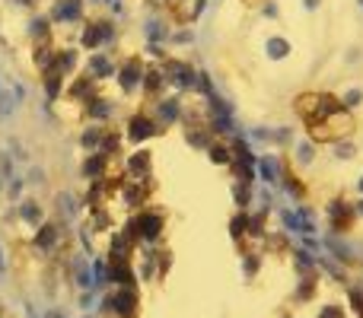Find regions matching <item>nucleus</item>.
I'll list each match as a JSON object with an SVG mask.
<instances>
[{
  "label": "nucleus",
  "mask_w": 363,
  "mask_h": 318,
  "mask_svg": "<svg viewBox=\"0 0 363 318\" xmlns=\"http://www.w3.org/2000/svg\"><path fill=\"white\" fill-rule=\"evenodd\" d=\"M86 4H96V0H86Z\"/></svg>",
  "instance_id": "43"
},
{
  "label": "nucleus",
  "mask_w": 363,
  "mask_h": 318,
  "mask_svg": "<svg viewBox=\"0 0 363 318\" xmlns=\"http://www.w3.org/2000/svg\"><path fill=\"white\" fill-rule=\"evenodd\" d=\"M360 6H363V0H360Z\"/></svg>",
  "instance_id": "44"
},
{
  "label": "nucleus",
  "mask_w": 363,
  "mask_h": 318,
  "mask_svg": "<svg viewBox=\"0 0 363 318\" xmlns=\"http://www.w3.org/2000/svg\"><path fill=\"white\" fill-rule=\"evenodd\" d=\"M332 157L335 159H345V162H351L354 157H357V147L351 144V137H341V140H332Z\"/></svg>",
  "instance_id": "28"
},
{
  "label": "nucleus",
  "mask_w": 363,
  "mask_h": 318,
  "mask_svg": "<svg viewBox=\"0 0 363 318\" xmlns=\"http://www.w3.org/2000/svg\"><path fill=\"white\" fill-rule=\"evenodd\" d=\"M83 67V51L77 48V45H57V55H55V74H61L64 80H70V76H77Z\"/></svg>",
  "instance_id": "13"
},
{
  "label": "nucleus",
  "mask_w": 363,
  "mask_h": 318,
  "mask_svg": "<svg viewBox=\"0 0 363 318\" xmlns=\"http://www.w3.org/2000/svg\"><path fill=\"white\" fill-rule=\"evenodd\" d=\"M144 108L153 115V121H157L163 131H169V127L182 125V112H185V96H179V93H163V96H157V99H147Z\"/></svg>",
  "instance_id": "5"
},
{
  "label": "nucleus",
  "mask_w": 363,
  "mask_h": 318,
  "mask_svg": "<svg viewBox=\"0 0 363 318\" xmlns=\"http://www.w3.org/2000/svg\"><path fill=\"white\" fill-rule=\"evenodd\" d=\"M262 16L264 19H281V6H277V0H264V4H262Z\"/></svg>",
  "instance_id": "37"
},
{
  "label": "nucleus",
  "mask_w": 363,
  "mask_h": 318,
  "mask_svg": "<svg viewBox=\"0 0 363 318\" xmlns=\"http://www.w3.org/2000/svg\"><path fill=\"white\" fill-rule=\"evenodd\" d=\"M102 4H106V13H108V16H115V19L125 16V0H102Z\"/></svg>",
  "instance_id": "36"
},
{
  "label": "nucleus",
  "mask_w": 363,
  "mask_h": 318,
  "mask_svg": "<svg viewBox=\"0 0 363 318\" xmlns=\"http://www.w3.org/2000/svg\"><path fill=\"white\" fill-rule=\"evenodd\" d=\"M121 175L131 181H153L157 175H153V150H147V147H134L131 153H125L121 157Z\"/></svg>",
  "instance_id": "9"
},
{
  "label": "nucleus",
  "mask_w": 363,
  "mask_h": 318,
  "mask_svg": "<svg viewBox=\"0 0 363 318\" xmlns=\"http://www.w3.org/2000/svg\"><path fill=\"white\" fill-rule=\"evenodd\" d=\"M277 185L284 188V194H287V198H294V204H303V200H306V194H309V188L303 185V175L296 172L294 166L284 169V175H281V181H277Z\"/></svg>",
  "instance_id": "20"
},
{
  "label": "nucleus",
  "mask_w": 363,
  "mask_h": 318,
  "mask_svg": "<svg viewBox=\"0 0 363 318\" xmlns=\"http://www.w3.org/2000/svg\"><path fill=\"white\" fill-rule=\"evenodd\" d=\"M45 13L55 29H80L86 23V0H51Z\"/></svg>",
  "instance_id": "6"
},
{
  "label": "nucleus",
  "mask_w": 363,
  "mask_h": 318,
  "mask_svg": "<svg viewBox=\"0 0 363 318\" xmlns=\"http://www.w3.org/2000/svg\"><path fill=\"white\" fill-rule=\"evenodd\" d=\"M160 70L166 76V86L169 93H191L194 89V76H198V67H194L188 57H179V55H166V61H160Z\"/></svg>",
  "instance_id": "4"
},
{
  "label": "nucleus",
  "mask_w": 363,
  "mask_h": 318,
  "mask_svg": "<svg viewBox=\"0 0 363 318\" xmlns=\"http://www.w3.org/2000/svg\"><path fill=\"white\" fill-rule=\"evenodd\" d=\"M207 159L213 162V166H220V169H230V162H233V150H230V140H213L211 147H207Z\"/></svg>",
  "instance_id": "27"
},
{
  "label": "nucleus",
  "mask_w": 363,
  "mask_h": 318,
  "mask_svg": "<svg viewBox=\"0 0 363 318\" xmlns=\"http://www.w3.org/2000/svg\"><path fill=\"white\" fill-rule=\"evenodd\" d=\"M338 99H341V106H345L347 112H357V108L363 106V89L360 86H347Z\"/></svg>",
  "instance_id": "32"
},
{
  "label": "nucleus",
  "mask_w": 363,
  "mask_h": 318,
  "mask_svg": "<svg viewBox=\"0 0 363 318\" xmlns=\"http://www.w3.org/2000/svg\"><path fill=\"white\" fill-rule=\"evenodd\" d=\"M182 127H185V144L191 147V150L204 153L207 147L217 140V137H213V131L207 127V121H194V125H182Z\"/></svg>",
  "instance_id": "21"
},
{
  "label": "nucleus",
  "mask_w": 363,
  "mask_h": 318,
  "mask_svg": "<svg viewBox=\"0 0 363 318\" xmlns=\"http://www.w3.org/2000/svg\"><path fill=\"white\" fill-rule=\"evenodd\" d=\"M45 178H48V172H45L42 166H29V175H26L29 185H45Z\"/></svg>",
  "instance_id": "35"
},
{
  "label": "nucleus",
  "mask_w": 363,
  "mask_h": 318,
  "mask_svg": "<svg viewBox=\"0 0 363 318\" xmlns=\"http://www.w3.org/2000/svg\"><path fill=\"white\" fill-rule=\"evenodd\" d=\"M315 150H319V147L313 144V140L309 137H300V140H294V144H290V166L294 169H306V166H313L315 162Z\"/></svg>",
  "instance_id": "24"
},
{
  "label": "nucleus",
  "mask_w": 363,
  "mask_h": 318,
  "mask_svg": "<svg viewBox=\"0 0 363 318\" xmlns=\"http://www.w3.org/2000/svg\"><path fill=\"white\" fill-rule=\"evenodd\" d=\"M357 185H360V191H363V175H360V181H357Z\"/></svg>",
  "instance_id": "42"
},
{
  "label": "nucleus",
  "mask_w": 363,
  "mask_h": 318,
  "mask_svg": "<svg viewBox=\"0 0 363 318\" xmlns=\"http://www.w3.org/2000/svg\"><path fill=\"white\" fill-rule=\"evenodd\" d=\"M10 6H19V10H38V0H6Z\"/></svg>",
  "instance_id": "39"
},
{
  "label": "nucleus",
  "mask_w": 363,
  "mask_h": 318,
  "mask_svg": "<svg viewBox=\"0 0 363 318\" xmlns=\"http://www.w3.org/2000/svg\"><path fill=\"white\" fill-rule=\"evenodd\" d=\"M55 200H57V210L67 213V217H70V213H77V207H80V200H77L70 191H57Z\"/></svg>",
  "instance_id": "33"
},
{
  "label": "nucleus",
  "mask_w": 363,
  "mask_h": 318,
  "mask_svg": "<svg viewBox=\"0 0 363 318\" xmlns=\"http://www.w3.org/2000/svg\"><path fill=\"white\" fill-rule=\"evenodd\" d=\"M96 153H102L112 166H118L121 157H125V134H121V127L118 125H108L106 127V137H102V144H99V150Z\"/></svg>",
  "instance_id": "17"
},
{
  "label": "nucleus",
  "mask_w": 363,
  "mask_h": 318,
  "mask_svg": "<svg viewBox=\"0 0 363 318\" xmlns=\"http://www.w3.org/2000/svg\"><path fill=\"white\" fill-rule=\"evenodd\" d=\"M16 213H19V220H23L26 226H38L45 220V207L38 204L35 198H23V200H19Z\"/></svg>",
  "instance_id": "26"
},
{
  "label": "nucleus",
  "mask_w": 363,
  "mask_h": 318,
  "mask_svg": "<svg viewBox=\"0 0 363 318\" xmlns=\"http://www.w3.org/2000/svg\"><path fill=\"white\" fill-rule=\"evenodd\" d=\"M354 213H357V217H363V198L357 200V204H354Z\"/></svg>",
  "instance_id": "41"
},
{
  "label": "nucleus",
  "mask_w": 363,
  "mask_h": 318,
  "mask_svg": "<svg viewBox=\"0 0 363 318\" xmlns=\"http://www.w3.org/2000/svg\"><path fill=\"white\" fill-rule=\"evenodd\" d=\"M6 194H10V200L23 194V178H19V175H13V178L6 181Z\"/></svg>",
  "instance_id": "38"
},
{
  "label": "nucleus",
  "mask_w": 363,
  "mask_h": 318,
  "mask_svg": "<svg viewBox=\"0 0 363 318\" xmlns=\"http://www.w3.org/2000/svg\"><path fill=\"white\" fill-rule=\"evenodd\" d=\"M99 89H102L99 83H96V80H89L86 74H77V76H70V80H67V86H64V99H67L70 106H77V108H80L83 102H89L96 93H99Z\"/></svg>",
  "instance_id": "12"
},
{
  "label": "nucleus",
  "mask_w": 363,
  "mask_h": 318,
  "mask_svg": "<svg viewBox=\"0 0 363 318\" xmlns=\"http://www.w3.org/2000/svg\"><path fill=\"white\" fill-rule=\"evenodd\" d=\"M204 10H207V0H191V4H188V25L198 23V19L204 16Z\"/></svg>",
  "instance_id": "34"
},
{
  "label": "nucleus",
  "mask_w": 363,
  "mask_h": 318,
  "mask_svg": "<svg viewBox=\"0 0 363 318\" xmlns=\"http://www.w3.org/2000/svg\"><path fill=\"white\" fill-rule=\"evenodd\" d=\"M121 134H125L128 147H147V140L160 137V134H166V131L153 121V115L140 106V108H131V115H128L125 125H121Z\"/></svg>",
  "instance_id": "3"
},
{
  "label": "nucleus",
  "mask_w": 363,
  "mask_h": 318,
  "mask_svg": "<svg viewBox=\"0 0 363 318\" xmlns=\"http://www.w3.org/2000/svg\"><path fill=\"white\" fill-rule=\"evenodd\" d=\"M80 74H86L89 80H96L99 86L102 83H115V74H118V55H115V51H89V55L83 57Z\"/></svg>",
  "instance_id": "8"
},
{
  "label": "nucleus",
  "mask_w": 363,
  "mask_h": 318,
  "mask_svg": "<svg viewBox=\"0 0 363 318\" xmlns=\"http://www.w3.org/2000/svg\"><path fill=\"white\" fill-rule=\"evenodd\" d=\"M303 6H306L309 13H315V10H319V6H322V0H303Z\"/></svg>",
  "instance_id": "40"
},
{
  "label": "nucleus",
  "mask_w": 363,
  "mask_h": 318,
  "mask_svg": "<svg viewBox=\"0 0 363 318\" xmlns=\"http://www.w3.org/2000/svg\"><path fill=\"white\" fill-rule=\"evenodd\" d=\"M144 70H147V57L131 51V55L118 57V74H115V86H118L121 99H138L140 86H144Z\"/></svg>",
  "instance_id": "2"
},
{
  "label": "nucleus",
  "mask_w": 363,
  "mask_h": 318,
  "mask_svg": "<svg viewBox=\"0 0 363 318\" xmlns=\"http://www.w3.org/2000/svg\"><path fill=\"white\" fill-rule=\"evenodd\" d=\"M106 127L108 125H96V121H83L80 125V134H77V147H80L83 153H96L102 144V137H106Z\"/></svg>",
  "instance_id": "19"
},
{
  "label": "nucleus",
  "mask_w": 363,
  "mask_h": 318,
  "mask_svg": "<svg viewBox=\"0 0 363 318\" xmlns=\"http://www.w3.org/2000/svg\"><path fill=\"white\" fill-rule=\"evenodd\" d=\"M55 55H57V42L51 38V42H35L32 45V67L38 70V76L48 74L51 67H55Z\"/></svg>",
  "instance_id": "22"
},
{
  "label": "nucleus",
  "mask_w": 363,
  "mask_h": 318,
  "mask_svg": "<svg viewBox=\"0 0 363 318\" xmlns=\"http://www.w3.org/2000/svg\"><path fill=\"white\" fill-rule=\"evenodd\" d=\"M325 213H328V223H332L335 232H347V229H351V223H354V217H357L351 200H341V198L328 200Z\"/></svg>",
  "instance_id": "16"
},
{
  "label": "nucleus",
  "mask_w": 363,
  "mask_h": 318,
  "mask_svg": "<svg viewBox=\"0 0 363 318\" xmlns=\"http://www.w3.org/2000/svg\"><path fill=\"white\" fill-rule=\"evenodd\" d=\"M166 76H163V70H160V64H153V61H147V70H144V86H140V99H157V96H163L166 93Z\"/></svg>",
  "instance_id": "18"
},
{
  "label": "nucleus",
  "mask_w": 363,
  "mask_h": 318,
  "mask_svg": "<svg viewBox=\"0 0 363 318\" xmlns=\"http://www.w3.org/2000/svg\"><path fill=\"white\" fill-rule=\"evenodd\" d=\"M121 102H125V99L106 96L99 89L93 99L80 106V115H83V121H96V125H115V118L121 115Z\"/></svg>",
  "instance_id": "7"
},
{
  "label": "nucleus",
  "mask_w": 363,
  "mask_h": 318,
  "mask_svg": "<svg viewBox=\"0 0 363 318\" xmlns=\"http://www.w3.org/2000/svg\"><path fill=\"white\" fill-rule=\"evenodd\" d=\"M252 198H255V188L233 181V200H236L239 210H249V207H252Z\"/></svg>",
  "instance_id": "29"
},
{
  "label": "nucleus",
  "mask_w": 363,
  "mask_h": 318,
  "mask_svg": "<svg viewBox=\"0 0 363 318\" xmlns=\"http://www.w3.org/2000/svg\"><path fill=\"white\" fill-rule=\"evenodd\" d=\"M230 232H233V239H249V210H236V213H233Z\"/></svg>",
  "instance_id": "31"
},
{
  "label": "nucleus",
  "mask_w": 363,
  "mask_h": 318,
  "mask_svg": "<svg viewBox=\"0 0 363 318\" xmlns=\"http://www.w3.org/2000/svg\"><path fill=\"white\" fill-rule=\"evenodd\" d=\"M290 51H294V45H290L287 35H277L274 32V35L264 38V57H268V61H287Z\"/></svg>",
  "instance_id": "25"
},
{
  "label": "nucleus",
  "mask_w": 363,
  "mask_h": 318,
  "mask_svg": "<svg viewBox=\"0 0 363 318\" xmlns=\"http://www.w3.org/2000/svg\"><path fill=\"white\" fill-rule=\"evenodd\" d=\"M140 32H144V42H153V45H169V32H172V23L166 13H147L140 19Z\"/></svg>",
  "instance_id": "11"
},
{
  "label": "nucleus",
  "mask_w": 363,
  "mask_h": 318,
  "mask_svg": "<svg viewBox=\"0 0 363 318\" xmlns=\"http://www.w3.org/2000/svg\"><path fill=\"white\" fill-rule=\"evenodd\" d=\"M118 19L102 13V16H86V23L77 29V48L80 51H115L118 48Z\"/></svg>",
  "instance_id": "1"
},
{
  "label": "nucleus",
  "mask_w": 363,
  "mask_h": 318,
  "mask_svg": "<svg viewBox=\"0 0 363 318\" xmlns=\"http://www.w3.org/2000/svg\"><path fill=\"white\" fill-rule=\"evenodd\" d=\"M38 83H42V93H45V106L55 108L57 102L64 99V86H67V80H64L61 74H55V70H48V74L38 76Z\"/></svg>",
  "instance_id": "23"
},
{
  "label": "nucleus",
  "mask_w": 363,
  "mask_h": 318,
  "mask_svg": "<svg viewBox=\"0 0 363 318\" xmlns=\"http://www.w3.org/2000/svg\"><path fill=\"white\" fill-rule=\"evenodd\" d=\"M112 175V162H108L102 153H83L80 159V178L86 181H99V178H108Z\"/></svg>",
  "instance_id": "15"
},
{
  "label": "nucleus",
  "mask_w": 363,
  "mask_h": 318,
  "mask_svg": "<svg viewBox=\"0 0 363 318\" xmlns=\"http://www.w3.org/2000/svg\"><path fill=\"white\" fill-rule=\"evenodd\" d=\"M287 166H290V162H287V157H284L281 150L258 153V159H255V172H258V178H262L264 185H277Z\"/></svg>",
  "instance_id": "10"
},
{
  "label": "nucleus",
  "mask_w": 363,
  "mask_h": 318,
  "mask_svg": "<svg viewBox=\"0 0 363 318\" xmlns=\"http://www.w3.org/2000/svg\"><path fill=\"white\" fill-rule=\"evenodd\" d=\"M26 38H29V45H35V42H51L55 38V25H51V19H48V13H38V10H32L29 13V19H26Z\"/></svg>",
  "instance_id": "14"
},
{
  "label": "nucleus",
  "mask_w": 363,
  "mask_h": 318,
  "mask_svg": "<svg viewBox=\"0 0 363 318\" xmlns=\"http://www.w3.org/2000/svg\"><path fill=\"white\" fill-rule=\"evenodd\" d=\"M194 45V29L191 25H179V29L169 32V48H188Z\"/></svg>",
  "instance_id": "30"
}]
</instances>
